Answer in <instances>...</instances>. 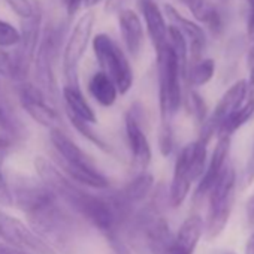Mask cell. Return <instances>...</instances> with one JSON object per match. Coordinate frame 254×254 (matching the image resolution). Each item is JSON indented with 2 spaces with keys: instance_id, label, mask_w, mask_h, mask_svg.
<instances>
[{
  "instance_id": "cell-1",
  "label": "cell",
  "mask_w": 254,
  "mask_h": 254,
  "mask_svg": "<svg viewBox=\"0 0 254 254\" xmlns=\"http://www.w3.org/2000/svg\"><path fill=\"white\" fill-rule=\"evenodd\" d=\"M35 166L39 177L42 178V183L56 196L62 197L69 206L81 214L87 221H90L93 226L105 233H109L114 229L118 218L114 205L82 190L44 157H38L35 160Z\"/></svg>"
},
{
  "instance_id": "cell-2",
  "label": "cell",
  "mask_w": 254,
  "mask_h": 254,
  "mask_svg": "<svg viewBox=\"0 0 254 254\" xmlns=\"http://www.w3.org/2000/svg\"><path fill=\"white\" fill-rule=\"evenodd\" d=\"M50 138L56 151L63 159L64 172L72 181L97 190H103L109 186L108 178L94 166L91 159L59 127L51 129Z\"/></svg>"
},
{
  "instance_id": "cell-3",
  "label": "cell",
  "mask_w": 254,
  "mask_h": 254,
  "mask_svg": "<svg viewBox=\"0 0 254 254\" xmlns=\"http://www.w3.org/2000/svg\"><path fill=\"white\" fill-rule=\"evenodd\" d=\"M236 196V172L230 163H227L208 193L209 208L205 221V233L208 239L218 238L232 215L233 203Z\"/></svg>"
},
{
  "instance_id": "cell-4",
  "label": "cell",
  "mask_w": 254,
  "mask_h": 254,
  "mask_svg": "<svg viewBox=\"0 0 254 254\" xmlns=\"http://www.w3.org/2000/svg\"><path fill=\"white\" fill-rule=\"evenodd\" d=\"M156 54H157V67H159L162 129H172L171 118L178 112L183 103V90H181L183 73L168 44L163 50H160Z\"/></svg>"
},
{
  "instance_id": "cell-5",
  "label": "cell",
  "mask_w": 254,
  "mask_h": 254,
  "mask_svg": "<svg viewBox=\"0 0 254 254\" xmlns=\"http://www.w3.org/2000/svg\"><path fill=\"white\" fill-rule=\"evenodd\" d=\"M93 51L103 72L117 87V91L126 94L133 85V70L118 44L106 33H99L93 39Z\"/></svg>"
},
{
  "instance_id": "cell-6",
  "label": "cell",
  "mask_w": 254,
  "mask_h": 254,
  "mask_svg": "<svg viewBox=\"0 0 254 254\" xmlns=\"http://www.w3.org/2000/svg\"><path fill=\"white\" fill-rule=\"evenodd\" d=\"M94 26V12L88 11L75 23L63 53V69L70 87H76V67L88 47Z\"/></svg>"
},
{
  "instance_id": "cell-7",
  "label": "cell",
  "mask_w": 254,
  "mask_h": 254,
  "mask_svg": "<svg viewBox=\"0 0 254 254\" xmlns=\"http://www.w3.org/2000/svg\"><path fill=\"white\" fill-rule=\"evenodd\" d=\"M0 238H3L20 251L35 254H57L54 247L27 227L21 220L0 211Z\"/></svg>"
},
{
  "instance_id": "cell-8",
  "label": "cell",
  "mask_w": 254,
  "mask_h": 254,
  "mask_svg": "<svg viewBox=\"0 0 254 254\" xmlns=\"http://www.w3.org/2000/svg\"><path fill=\"white\" fill-rule=\"evenodd\" d=\"M248 82L245 79H241L238 82H235L233 85H230L226 93L221 96V99L218 100L214 112L211 114V117L202 124V132L200 136L202 139H205L206 142L211 141V138L220 132V129L223 127V124L242 106V103L245 102L247 96H248Z\"/></svg>"
},
{
  "instance_id": "cell-9",
  "label": "cell",
  "mask_w": 254,
  "mask_h": 254,
  "mask_svg": "<svg viewBox=\"0 0 254 254\" xmlns=\"http://www.w3.org/2000/svg\"><path fill=\"white\" fill-rule=\"evenodd\" d=\"M193 169V142L186 145L175 162L174 177L169 189V202L174 208H178L186 200L191 184L196 181Z\"/></svg>"
},
{
  "instance_id": "cell-10",
  "label": "cell",
  "mask_w": 254,
  "mask_h": 254,
  "mask_svg": "<svg viewBox=\"0 0 254 254\" xmlns=\"http://www.w3.org/2000/svg\"><path fill=\"white\" fill-rule=\"evenodd\" d=\"M165 15L171 21V26L177 27L181 32V35L184 36V39L187 41L189 54L191 57V64L202 60L203 51L206 48V36H205L203 29L199 24H196L194 21L187 20L186 17H183L171 5L165 6Z\"/></svg>"
},
{
  "instance_id": "cell-11",
  "label": "cell",
  "mask_w": 254,
  "mask_h": 254,
  "mask_svg": "<svg viewBox=\"0 0 254 254\" xmlns=\"http://www.w3.org/2000/svg\"><path fill=\"white\" fill-rule=\"evenodd\" d=\"M230 145H232V136H226V135L218 136V142L212 151L211 160L206 163L205 172L199 180V186H197L196 193H194L196 200L200 202L205 196H208L212 186L215 184V181L221 175L224 166L229 163L227 159H229V153H230Z\"/></svg>"
},
{
  "instance_id": "cell-12",
  "label": "cell",
  "mask_w": 254,
  "mask_h": 254,
  "mask_svg": "<svg viewBox=\"0 0 254 254\" xmlns=\"http://www.w3.org/2000/svg\"><path fill=\"white\" fill-rule=\"evenodd\" d=\"M20 102L26 112L36 123L48 127V129H56L57 127L59 117L56 111L47 103L44 93L38 87L32 84H24L20 90Z\"/></svg>"
},
{
  "instance_id": "cell-13",
  "label": "cell",
  "mask_w": 254,
  "mask_h": 254,
  "mask_svg": "<svg viewBox=\"0 0 254 254\" xmlns=\"http://www.w3.org/2000/svg\"><path fill=\"white\" fill-rule=\"evenodd\" d=\"M138 8L145 21L151 44L156 53H159L168 44V26L165 15L156 3V0H138Z\"/></svg>"
},
{
  "instance_id": "cell-14",
  "label": "cell",
  "mask_w": 254,
  "mask_h": 254,
  "mask_svg": "<svg viewBox=\"0 0 254 254\" xmlns=\"http://www.w3.org/2000/svg\"><path fill=\"white\" fill-rule=\"evenodd\" d=\"M205 232V221L199 215H190L180 226L178 233L172 236L168 254H193L202 233Z\"/></svg>"
},
{
  "instance_id": "cell-15",
  "label": "cell",
  "mask_w": 254,
  "mask_h": 254,
  "mask_svg": "<svg viewBox=\"0 0 254 254\" xmlns=\"http://www.w3.org/2000/svg\"><path fill=\"white\" fill-rule=\"evenodd\" d=\"M126 132L135 165L139 169H147L151 162V147L132 111L126 115Z\"/></svg>"
},
{
  "instance_id": "cell-16",
  "label": "cell",
  "mask_w": 254,
  "mask_h": 254,
  "mask_svg": "<svg viewBox=\"0 0 254 254\" xmlns=\"http://www.w3.org/2000/svg\"><path fill=\"white\" fill-rule=\"evenodd\" d=\"M118 27L127 51L132 56H138L144 45V26L139 15L132 9H126L120 12Z\"/></svg>"
},
{
  "instance_id": "cell-17",
  "label": "cell",
  "mask_w": 254,
  "mask_h": 254,
  "mask_svg": "<svg viewBox=\"0 0 254 254\" xmlns=\"http://www.w3.org/2000/svg\"><path fill=\"white\" fill-rule=\"evenodd\" d=\"M63 99L67 106L69 115H72L84 123H88V124L96 123V114L91 109V106L88 105V102L85 100V97L81 94L78 87L66 85L63 88Z\"/></svg>"
},
{
  "instance_id": "cell-18",
  "label": "cell",
  "mask_w": 254,
  "mask_h": 254,
  "mask_svg": "<svg viewBox=\"0 0 254 254\" xmlns=\"http://www.w3.org/2000/svg\"><path fill=\"white\" fill-rule=\"evenodd\" d=\"M183 2L189 6L193 17L202 23L206 24V27L211 30L212 35H220L223 30V21L218 14V11L209 5L206 0H183Z\"/></svg>"
},
{
  "instance_id": "cell-19",
  "label": "cell",
  "mask_w": 254,
  "mask_h": 254,
  "mask_svg": "<svg viewBox=\"0 0 254 254\" xmlns=\"http://www.w3.org/2000/svg\"><path fill=\"white\" fill-rule=\"evenodd\" d=\"M88 91L93 96V99L105 108L112 106L117 100V96H118L117 87L103 72H96L90 78Z\"/></svg>"
},
{
  "instance_id": "cell-20",
  "label": "cell",
  "mask_w": 254,
  "mask_h": 254,
  "mask_svg": "<svg viewBox=\"0 0 254 254\" xmlns=\"http://www.w3.org/2000/svg\"><path fill=\"white\" fill-rule=\"evenodd\" d=\"M253 115H254V91L248 93L242 106L223 124V127L218 132V136L220 135L232 136L236 130H239L244 124H247L253 118Z\"/></svg>"
},
{
  "instance_id": "cell-21",
  "label": "cell",
  "mask_w": 254,
  "mask_h": 254,
  "mask_svg": "<svg viewBox=\"0 0 254 254\" xmlns=\"http://www.w3.org/2000/svg\"><path fill=\"white\" fill-rule=\"evenodd\" d=\"M215 73V62L212 59H202L193 63L186 73V79L191 87H202L208 84Z\"/></svg>"
},
{
  "instance_id": "cell-22",
  "label": "cell",
  "mask_w": 254,
  "mask_h": 254,
  "mask_svg": "<svg viewBox=\"0 0 254 254\" xmlns=\"http://www.w3.org/2000/svg\"><path fill=\"white\" fill-rule=\"evenodd\" d=\"M20 41H21V32L12 24L0 20V50L17 47L20 45Z\"/></svg>"
},
{
  "instance_id": "cell-23",
  "label": "cell",
  "mask_w": 254,
  "mask_h": 254,
  "mask_svg": "<svg viewBox=\"0 0 254 254\" xmlns=\"http://www.w3.org/2000/svg\"><path fill=\"white\" fill-rule=\"evenodd\" d=\"M187 103H189L190 112L194 115V118L203 124L206 121V112L208 111H206V103L202 99V96L197 94L196 91H190L189 97H187Z\"/></svg>"
},
{
  "instance_id": "cell-24",
  "label": "cell",
  "mask_w": 254,
  "mask_h": 254,
  "mask_svg": "<svg viewBox=\"0 0 254 254\" xmlns=\"http://www.w3.org/2000/svg\"><path fill=\"white\" fill-rule=\"evenodd\" d=\"M9 5V8L23 20H29L35 15V6L32 5L30 0H5Z\"/></svg>"
},
{
  "instance_id": "cell-25",
  "label": "cell",
  "mask_w": 254,
  "mask_h": 254,
  "mask_svg": "<svg viewBox=\"0 0 254 254\" xmlns=\"http://www.w3.org/2000/svg\"><path fill=\"white\" fill-rule=\"evenodd\" d=\"M132 0H108L105 5V11L108 14H120L126 9H129Z\"/></svg>"
},
{
  "instance_id": "cell-26",
  "label": "cell",
  "mask_w": 254,
  "mask_h": 254,
  "mask_svg": "<svg viewBox=\"0 0 254 254\" xmlns=\"http://www.w3.org/2000/svg\"><path fill=\"white\" fill-rule=\"evenodd\" d=\"M254 181V145L250 154V159L245 165V171H244V184L250 186Z\"/></svg>"
},
{
  "instance_id": "cell-27",
  "label": "cell",
  "mask_w": 254,
  "mask_h": 254,
  "mask_svg": "<svg viewBox=\"0 0 254 254\" xmlns=\"http://www.w3.org/2000/svg\"><path fill=\"white\" fill-rule=\"evenodd\" d=\"M247 64H248V85L254 88V45L248 51Z\"/></svg>"
},
{
  "instance_id": "cell-28",
  "label": "cell",
  "mask_w": 254,
  "mask_h": 254,
  "mask_svg": "<svg viewBox=\"0 0 254 254\" xmlns=\"http://www.w3.org/2000/svg\"><path fill=\"white\" fill-rule=\"evenodd\" d=\"M245 212H247V221L251 229H254V194L250 196L245 205Z\"/></svg>"
},
{
  "instance_id": "cell-29",
  "label": "cell",
  "mask_w": 254,
  "mask_h": 254,
  "mask_svg": "<svg viewBox=\"0 0 254 254\" xmlns=\"http://www.w3.org/2000/svg\"><path fill=\"white\" fill-rule=\"evenodd\" d=\"M62 2L66 6L67 15L69 17H73L76 14V11L79 9V5L82 3V0H62Z\"/></svg>"
},
{
  "instance_id": "cell-30",
  "label": "cell",
  "mask_w": 254,
  "mask_h": 254,
  "mask_svg": "<svg viewBox=\"0 0 254 254\" xmlns=\"http://www.w3.org/2000/svg\"><path fill=\"white\" fill-rule=\"evenodd\" d=\"M247 33H248V38L254 42V14H253V12H250V15H248Z\"/></svg>"
},
{
  "instance_id": "cell-31",
  "label": "cell",
  "mask_w": 254,
  "mask_h": 254,
  "mask_svg": "<svg viewBox=\"0 0 254 254\" xmlns=\"http://www.w3.org/2000/svg\"><path fill=\"white\" fill-rule=\"evenodd\" d=\"M245 254H254V232L248 236L245 244Z\"/></svg>"
},
{
  "instance_id": "cell-32",
  "label": "cell",
  "mask_w": 254,
  "mask_h": 254,
  "mask_svg": "<svg viewBox=\"0 0 254 254\" xmlns=\"http://www.w3.org/2000/svg\"><path fill=\"white\" fill-rule=\"evenodd\" d=\"M100 2H102V0H82V3H84L85 8H93L97 3H100Z\"/></svg>"
},
{
  "instance_id": "cell-33",
  "label": "cell",
  "mask_w": 254,
  "mask_h": 254,
  "mask_svg": "<svg viewBox=\"0 0 254 254\" xmlns=\"http://www.w3.org/2000/svg\"><path fill=\"white\" fill-rule=\"evenodd\" d=\"M248 2V6H250V12L254 14V0H247Z\"/></svg>"
},
{
  "instance_id": "cell-34",
  "label": "cell",
  "mask_w": 254,
  "mask_h": 254,
  "mask_svg": "<svg viewBox=\"0 0 254 254\" xmlns=\"http://www.w3.org/2000/svg\"><path fill=\"white\" fill-rule=\"evenodd\" d=\"M224 254H236V253H232V251H226Z\"/></svg>"
}]
</instances>
